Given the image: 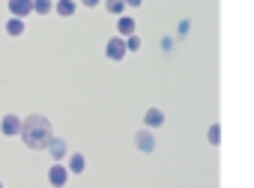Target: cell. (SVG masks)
I'll return each mask as SVG.
<instances>
[{
	"instance_id": "cell-13",
	"label": "cell",
	"mask_w": 254,
	"mask_h": 188,
	"mask_svg": "<svg viewBox=\"0 0 254 188\" xmlns=\"http://www.w3.org/2000/svg\"><path fill=\"white\" fill-rule=\"evenodd\" d=\"M102 3H105V9L111 15H123L126 12V0H102Z\"/></svg>"
},
{
	"instance_id": "cell-12",
	"label": "cell",
	"mask_w": 254,
	"mask_h": 188,
	"mask_svg": "<svg viewBox=\"0 0 254 188\" xmlns=\"http://www.w3.org/2000/svg\"><path fill=\"white\" fill-rule=\"evenodd\" d=\"M45 149H48L54 158H63V155H66V140H60V137H51Z\"/></svg>"
},
{
	"instance_id": "cell-2",
	"label": "cell",
	"mask_w": 254,
	"mask_h": 188,
	"mask_svg": "<svg viewBox=\"0 0 254 188\" xmlns=\"http://www.w3.org/2000/svg\"><path fill=\"white\" fill-rule=\"evenodd\" d=\"M105 54H108V60H114V63H120L126 54H129V48H126V36H111L108 42H105Z\"/></svg>"
},
{
	"instance_id": "cell-7",
	"label": "cell",
	"mask_w": 254,
	"mask_h": 188,
	"mask_svg": "<svg viewBox=\"0 0 254 188\" xmlns=\"http://www.w3.org/2000/svg\"><path fill=\"white\" fill-rule=\"evenodd\" d=\"M144 125H147V128H159V125H165V111H162V108H147V114H144Z\"/></svg>"
},
{
	"instance_id": "cell-3",
	"label": "cell",
	"mask_w": 254,
	"mask_h": 188,
	"mask_svg": "<svg viewBox=\"0 0 254 188\" xmlns=\"http://www.w3.org/2000/svg\"><path fill=\"white\" fill-rule=\"evenodd\" d=\"M0 131H3L6 137H18V131H21V117H18V114H3V120H0Z\"/></svg>"
},
{
	"instance_id": "cell-15",
	"label": "cell",
	"mask_w": 254,
	"mask_h": 188,
	"mask_svg": "<svg viewBox=\"0 0 254 188\" xmlns=\"http://www.w3.org/2000/svg\"><path fill=\"white\" fill-rule=\"evenodd\" d=\"M206 140H209L212 146H218V143H221V128H218V123H212V125L206 128Z\"/></svg>"
},
{
	"instance_id": "cell-6",
	"label": "cell",
	"mask_w": 254,
	"mask_h": 188,
	"mask_svg": "<svg viewBox=\"0 0 254 188\" xmlns=\"http://www.w3.org/2000/svg\"><path fill=\"white\" fill-rule=\"evenodd\" d=\"M9 15H15V18H27L30 12H33V0H9Z\"/></svg>"
},
{
	"instance_id": "cell-17",
	"label": "cell",
	"mask_w": 254,
	"mask_h": 188,
	"mask_svg": "<svg viewBox=\"0 0 254 188\" xmlns=\"http://www.w3.org/2000/svg\"><path fill=\"white\" fill-rule=\"evenodd\" d=\"M81 3H84V6H90V9H96V6L102 3V0H81Z\"/></svg>"
},
{
	"instance_id": "cell-1",
	"label": "cell",
	"mask_w": 254,
	"mask_h": 188,
	"mask_svg": "<svg viewBox=\"0 0 254 188\" xmlns=\"http://www.w3.org/2000/svg\"><path fill=\"white\" fill-rule=\"evenodd\" d=\"M18 137L24 140L27 149H45L48 140L54 137V123H51L45 114H27V117L21 120Z\"/></svg>"
},
{
	"instance_id": "cell-9",
	"label": "cell",
	"mask_w": 254,
	"mask_h": 188,
	"mask_svg": "<svg viewBox=\"0 0 254 188\" xmlns=\"http://www.w3.org/2000/svg\"><path fill=\"white\" fill-rule=\"evenodd\" d=\"M3 27H6V33H9L12 39H18V36H24V30H27V21H24V18H15V15H9V21H6Z\"/></svg>"
},
{
	"instance_id": "cell-14",
	"label": "cell",
	"mask_w": 254,
	"mask_h": 188,
	"mask_svg": "<svg viewBox=\"0 0 254 188\" xmlns=\"http://www.w3.org/2000/svg\"><path fill=\"white\" fill-rule=\"evenodd\" d=\"M54 9V0H33V12L36 15H48Z\"/></svg>"
},
{
	"instance_id": "cell-18",
	"label": "cell",
	"mask_w": 254,
	"mask_h": 188,
	"mask_svg": "<svg viewBox=\"0 0 254 188\" xmlns=\"http://www.w3.org/2000/svg\"><path fill=\"white\" fill-rule=\"evenodd\" d=\"M126 6H132V9L135 6H144V0H126Z\"/></svg>"
},
{
	"instance_id": "cell-16",
	"label": "cell",
	"mask_w": 254,
	"mask_h": 188,
	"mask_svg": "<svg viewBox=\"0 0 254 188\" xmlns=\"http://www.w3.org/2000/svg\"><path fill=\"white\" fill-rule=\"evenodd\" d=\"M126 48H129V54H132V51H141V39H138L135 33H132V36H126Z\"/></svg>"
},
{
	"instance_id": "cell-10",
	"label": "cell",
	"mask_w": 254,
	"mask_h": 188,
	"mask_svg": "<svg viewBox=\"0 0 254 188\" xmlns=\"http://www.w3.org/2000/svg\"><path fill=\"white\" fill-rule=\"evenodd\" d=\"M54 12L60 18H72L75 15V0H54Z\"/></svg>"
},
{
	"instance_id": "cell-8",
	"label": "cell",
	"mask_w": 254,
	"mask_h": 188,
	"mask_svg": "<svg viewBox=\"0 0 254 188\" xmlns=\"http://www.w3.org/2000/svg\"><path fill=\"white\" fill-rule=\"evenodd\" d=\"M135 27H138V24H135V18H132V15H126V12H123V15H117V33H120V36H132V33H135Z\"/></svg>"
},
{
	"instance_id": "cell-11",
	"label": "cell",
	"mask_w": 254,
	"mask_h": 188,
	"mask_svg": "<svg viewBox=\"0 0 254 188\" xmlns=\"http://www.w3.org/2000/svg\"><path fill=\"white\" fill-rule=\"evenodd\" d=\"M87 170V158L81 152H69V173H84Z\"/></svg>"
},
{
	"instance_id": "cell-4",
	"label": "cell",
	"mask_w": 254,
	"mask_h": 188,
	"mask_svg": "<svg viewBox=\"0 0 254 188\" xmlns=\"http://www.w3.org/2000/svg\"><path fill=\"white\" fill-rule=\"evenodd\" d=\"M135 146H138L141 152H153V149H156V137H153V131H150L147 125L135 134Z\"/></svg>"
},
{
	"instance_id": "cell-5",
	"label": "cell",
	"mask_w": 254,
	"mask_h": 188,
	"mask_svg": "<svg viewBox=\"0 0 254 188\" xmlns=\"http://www.w3.org/2000/svg\"><path fill=\"white\" fill-rule=\"evenodd\" d=\"M69 176H72V173H69V167H63V164H51V167H48V182H51V185H57V188H60V185H66V182H69Z\"/></svg>"
}]
</instances>
